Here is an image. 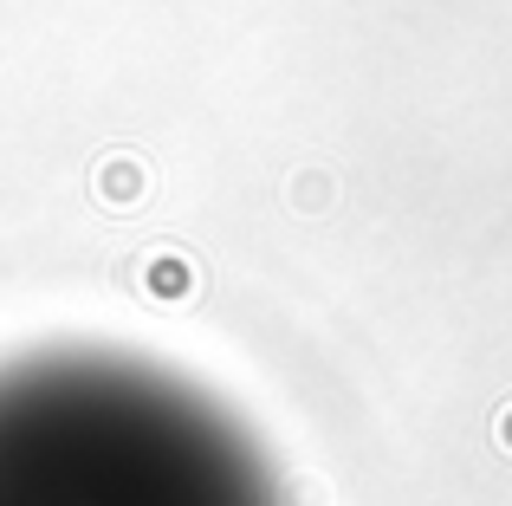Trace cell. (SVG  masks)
I'll list each match as a JSON object with an SVG mask.
<instances>
[{
  "mask_svg": "<svg viewBox=\"0 0 512 506\" xmlns=\"http://www.w3.org/2000/svg\"><path fill=\"white\" fill-rule=\"evenodd\" d=\"M0 506H279L234 422L124 364L0 377Z\"/></svg>",
  "mask_w": 512,
  "mask_h": 506,
  "instance_id": "obj_1",
  "label": "cell"
}]
</instances>
